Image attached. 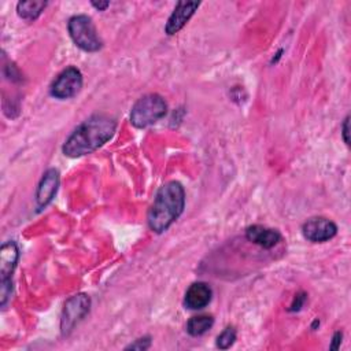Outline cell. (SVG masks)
I'll return each instance as SVG.
<instances>
[{
	"label": "cell",
	"instance_id": "3957f363",
	"mask_svg": "<svg viewBox=\"0 0 351 351\" xmlns=\"http://www.w3.org/2000/svg\"><path fill=\"white\" fill-rule=\"evenodd\" d=\"M167 112V104L165 99L158 93H148L141 96L130 110V123L143 129L154 125Z\"/></svg>",
	"mask_w": 351,
	"mask_h": 351
},
{
	"label": "cell",
	"instance_id": "ba28073f",
	"mask_svg": "<svg viewBox=\"0 0 351 351\" xmlns=\"http://www.w3.org/2000/svg\"><path fill=\"white\" fill-rule=\"evenodd\" d=\"M197 7H199L197 1H178L166 22L165 32L169 36L178 33L192 18V15L197 10Z\"/></svg>",
	"mask_w": 351,
	"mask_h": 351
},
{
	"label": "cell",
	"instance_id": "52a82bcc",
	"mask_svg": "<svg viewBox=\"0 0 351 351\" xmlns=\"http://www.w3.org/2000/svg\"><path fill=\"white\" fill-rule=\"evenodd\" d=\"M337 233V225L325 217H313L302 226V234L311 243H325Z\"/></svg>",
	"mask_w": 351,
	"mask_h": 351
},
{
	"label": "cell",
	"instance_id": "8992f818",
	"mask_svg": "<svg viewBox=\"0 0 351 351\" xmlns=\"http://www.w3.org/2000/svg\"><path fill=\"white\" fill-rule=\"evenodd\" d=\"M81 88H82V74L77 67L70 66V67H66L63 71H60L58 77L52 81L49 93L56 99L64 100L75 96Z\"/></svg>",
	"mask_w": 351,
	"mask_h": 351
},
{
	"label": "cell",
	"instance_id": "e0dca14e",
	"mask_svg": "<svg viewBox=\"0 0 351 351\" xmlns=\"http://www.w3.org/2000/svg\"><path fill=\"white\" fill-rule=\"evenodd\" d=\"M149 346H151V339L149 337H141V339H137L134 343L129 344L126 347V350H140V351H143V350L149 348Z\"/></svg>",
	"mask_w": 351,
	"mask_h": 351
},
{
	"label": "cell",
	"instance_id": "9a60e30c",
	"mask_svg": "<svg viewBox=\"0 0 351 351\" xmlns=\"http://www.w3.org/2000/svg\"><path fill=\"white\" fill-rule=\"evenodd\" d=\"M236 340V329L233 326H226L217 337V347L221 350H228L233 346Z\"/></svg>",
	"mask_w": 351,
	"mask_h": 351
},
{
	"label": "cell",
	"instance_id": "8fae6325",
	"mask_svg": "<svg viewBox=\"0 0 351 351\" xmlns=\"http://www.w3.org/2000/svg\"><path fill=\"white\" fill-rule=\"evenodd\" d=\"M213 296V291L206 282H193L185 292L184 304L191 310H200L206 307Z\"/></svg>",
	"mask_w": 351,
	"mask_h": 351
},
{
	"label": "cell",
	"instance_id": "277c9868",
	"mask_svg": "<svg viewBox=\"0 0 351 351\" xmlns=\"http://www.w3.org/2000/svg\"><path fill=\"white\" fill-rule=\"evenodd\" d=\"M67 30L74 44L82 51L96 52L101 48V40L88 15L71 16L67 22Z\"/></svg>",
	"mask_w": 351,
	"mask_h": 351
},
{
	"label": "cell",
	"instance_id": "7c38bea8",
	"mask_svg": "<svg viewBox=\"0 0 351 351\" xmlns=\"http://www.w3.org/2000/svg\"><path fill=\"white\" fill-rule=\"evenodd\" d=\"M19 259V250L15 241H7L0 248V281L11 280Z\"/></svg>",
	"mask_w": 351,
	"mask_h": 351
},
{
	"label": "cell",
	"instance_id": "30bf717a",
	"mask_svg": "<svg viewBox=\"0 0 351 351\" xmlns=\"http://www.w3.org/2000/svg\"><path fill=\"white\" fill-rule=\"evenodd\" d=\"M245 237L251 243H254L265 250L273 248L281 240V234L278 230L270 229V228H266L262 225L248 226L245 229Z\"/></svg>",
	"mask_w": 351,
	"mask_h": 351
},
{
	"label": "cell",
	"instance_id": "2e32d148",
	"mask_svg": "<svg viewBox=\"0 0 351 351\" xmlns=\"http://www.w3.org/2000/svg\"><path fill=\"white\" fill-rule=\"evenodd\" d=\"M12 292V281L11 280H1L0 281V304L5 306L8 298Z\"/></svg>",
	"mask_w": 351,
	"mask_h": 351
},
{
	"label": "cell",
	"instance_id": "ac0fdd59",
	"mask_svg": "<svg viewBox=\"0 0 351 351\" xmlns=\"http://www.w3.org/2000/svg\"><path fill=\"white\" fill-rule=\"evenodd\" d=\"M304 302H306V293L300 292V293L295 295L293 302H292V304H291V307H289V311H298V310H300Z\"/></svg>",
	"mask_w": 351,
	"mask_h": 351
},
{
	"label": "cell",
	"instance_id": "6da1fadb",
	"mask_svg": "<svg viewBox=\"0 0 351 351\" xmlns=\"http://www.w3.org/2000/svg\"><path fill=\"white\" fill-rule=\"evenodd\" d=\"M117 122L103 114H96L81 122L66 138L62 151L69 158H80L95 152L115 133Z\"/></svg>",
	"mask_w": 351,
	"mask_h": 351
},
{
	"label": "cell",
	"instance_id": "4fadbf2b",
	"mask_svg": "<svg viewBox=\"0 0 351 351\" xmlns=\"http://www.w3.org/2000/svg\"><path fill=\"white\" fill-rule=\"evenodd\" d=\"M47 7V1L38 0H29V1H19L16 4V12L22 19L34 21L40 16V14Z\"/></svg>",
	"mask_w": 351,
	"mask_h": 351
},
{
	"label": "cell",
	"instance_id": "5bb4252c",
	"mask_svg": "<svg viewBox=\"0 0 351 351\" xmlns=\"http://www.w3.org/2000/svg\"><path fill=\"white\" fill-rule=\"evenodd\" d=\"M213 325H214V318L211 315H206V314L196 315L186 322V332L191 336H202L208 329H211Z\"/></svg>",
	"mask_w": 351,
	"mask_h": 351
},
{
	"label": "cell",
	"instance_id": "9c48e42d",
	"mask_svg": "<svg viewBox=\"0 0 351 351\" xmlns=\"http://www.w3.org/2000/svg\"><path fill=\"white\" fill-rule=\"evenodd\" d=\"M58 186H59V171L56 169H48L43 174L36 192V203L38 210L47 207L52 202L53 196L58 192Z\"/></svg>",
	"mask_w": 351,
	"mask_h": 351
},
{
	"label": "cell",
	"instance_id": "7a4b0ae2",
	"mask_svg": "<svg viewBox=\"0 0 351 351\" xmlns=\"http://www.w3.org/2000/svg\"><path fill=\"white\" fill-rule=\"evenodd\" d=\"M185 206V191L178 181H169L162 185L151 204L147 222L152 232L163 233L182 214Z\"/></svg>",
	"mask_w": 351,
	"mask_h": 351
},
{
	"label": "cell",
	"instance_id": "5b68a950",
	"mask_svg": "<svg viewBox=\"0 0 351 351\" xmlns=\"http://www.w3.org/2000/svg\"><path fill=\"white\" fill-rule=\"evenodd\" d=\"M90 298L86 293H77L69 298L63 306L60 329L63 335H67L73 328L89 313Z\"/></svg>",
	"mask_w": 351,
	"mask_h": 351
},
{
	"label": "cell",
	"instance_id": "ffe728a7",
	"mask_svg": "<svg viewBox=\"0 0 351 351\" xmlns=\"http://www.w3.org/2000/svg\"><path fill=\"white\" fill-rule=\"evenodd\" d=\"M341 332H336L332 337V343H330V350H337L340 347V343H341Z\"/></svg>",
	"mask_w": 351,
	"mask_h": 351
},
{
	"label": "cell",
	"instance_id": "44dd1931",
	"mask_svg": "<svg viewBox=\"0 0 351 351\" xmlns=\"http://www.w3.org/2000/svg\"><path fill=\"white\" fill-rule=\"evenodd\" d=\"M92 5L96 7L97 10H106V8L110 5V3H108V1H104V3H95V1H93Z\"/></svg>",
	"mask_w": 351,
	"mask_h": 351
},
{
	"label": "cell",
	"instance_id": "d6986e66",
	"mask_svg": "<svg viewBox=\"0 0 351 351\" xmlns=\"http://www.w3.org/2000/svg\"><path fill=\"white\" fill-rule=\"evenodd\" d=\"M348 123H350V117H346L344 122H343V126H341V134H343V140L344 143L348 145L350 144V137H348Z\"/></svg>",
	"mask_w": 351,
	"mask_h": 351
}]
</instances>
